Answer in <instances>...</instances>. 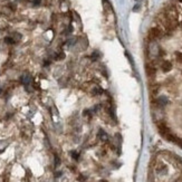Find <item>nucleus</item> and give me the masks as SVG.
Returning <instances> with one entry per match:
<instances>
[{
  "label": "nucleus",
  "mask_w": 182,
  "mask_h": 182,
  "mask_svg": "<svg viewBox=\"0 0 182 182\" xmlns=\"http://www.w3.org/2000/svg\"><path fill=\"white\" fill-rule=\"evenodd\" d=\"M31 82V76L29 75V74H24L21 76V83L25 85V86H29V84Z\"/></svg>",
  "instance_id": "f257e3e1"
},
{
  "label": "nucleus",
  "mask_w": 182,
  "mask_h": 182,
  "mask_svg": "<svg viewBox=\"0 0 182 182\" xmlns=\"http://www.w3.org/2000/svg\"><path fill=\"white\" fill-rule=\"evenodd\" d=\"M92 94L95 95V96H99V95H102V94H103V89H101L99 86H97V85H93Z\"/></svg>",
  "instance_id": "f03ea898"
},
{
  "label": "nucleus",
  "mask_w": 182,
  "mask_h": 182,
  "mask_svg": "<svg viewBox=\"0 0 182 182\" xmlns=\"http://www.w3.org/2000/svg\"><path fill=\"white\" fill-rule=\"evenodd\" d=\"M11 37H12V38L15 39V41H16V43H18V41H20V40H21V38H22V36H21V34H19V33H17V31H15V33H12L10 35Z\"/></svg>",
  "instance_id": "7ed1b4c3"
},
{
  "label": "nucleus",
  "mask_w": 182,
  "mask_h": 182,
  "mask_svg": "<svg viewBox=\"0 0 182 182\" xmlns=\"http://www.w3.org/2000/svg\"><path fill=\"white\" fill-rule=\"evenodd\" d=\"M98 138H101V141H104V142H106L107 140H108V136H107V134L104 132V131H99L98 132Z\"/></svg>",
  "instance_id": "20e7f679"
},
{
  "label": "nucleus",
  "mask_w": 182,
  "mask_h": 182,
  "mask_svg": "<svg viewBox=\"0 0 182 182\" xmlns=\"http://www.w3.org/2000/svg\"><path fill=\"white\" fill-rule=\"evenodd\" d=\"M5 43L8 45H14L16 44V41H15V39L12 38L11 36H6L5 37Z\"/></svg>",
  "instance_id": "39448f33"
},
{
  "label": "nucleus",
  "mask_w": 182,
  "mask_h": 182,
  "mask_svg": "<svg viewBox=\"0 0 182 182\" xmlns=\"http://www.w3.org/2000/svg\"><path fill=\"white\" fill-rule=\"evenodd\" d=\"M101 57H102V53H101L99 50L93 51V54H92V58H93V59H99Z\"/></svg>",
  "instance_id": "423d86ee"
},
{
  "label": "nucleus",
  "mask_w": 182,
  "mask_h": 182,
  "mask_svg": "<svg viewBox=\"0 0 182 182\" xmlns=\"http://www.w3.org/2000/svg\"><path fill=\"white\" fill-rule=\"evenodd\" d=\"M176 59L179 64H181L182 65V51H177L176 53Z\"/></svg>",
  "instance_id": "0eeeda50"
},
{
  "label": "nucleus",
  "mask_w": 182,
  "mask_h": 182,
  "mask_svg": "<svg viewBox=\"0 0 182 182\" xmlns=\"http://www.w3.org/2000/svg\"><path fill=\"white\" fill-rule=\"evenodd\" d=\"M72 155L74 159H77L78 158V153H76V152H72Z\"/></svg>",
  "instance_id": "6e6552de"
},
{
  "label": "nucleus",
  "mask_w": 182,
  "mask_h": 182,
  "mask_svg": "<svg viewBox=\"0 0 182 182\" xmlns=\"http://www.w3.org/2000/svg\"><path fill=\"white\" fill-rule=\"evenodd\" d=\"M179 145H180V146L182 148V141H180V142H179Z\"/></svg>",
  "instance_id": "1a4fd4ad"
},
{
  "label": "nucleus",
  "mask_w": 182,
  "mask_h": 182,
  "mask_svg": "<svg viewBox=\"0 0 182 182\" xmlns=\"http://www.w3.org/2000/svg\"><path fill=\"white\" fill-rule=\"evenodd\" d=\"M0 93H1V89H0Z\"/></svg>",
  "instance_id": "9d476101"
}]
</instances>
